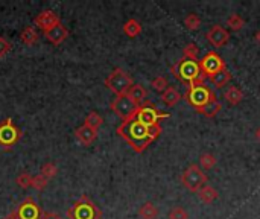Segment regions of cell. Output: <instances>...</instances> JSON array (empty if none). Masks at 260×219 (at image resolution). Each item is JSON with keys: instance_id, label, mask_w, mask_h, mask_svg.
Wrapping results in <instances>:
<instances>
[{"instance_id": "6da1fadb", "label": "cell", "mask_w": 260, "mask_h": 219, "mask_svg": "<svg viewBox=\"0 0 260 219\" xmlns=\"http://www.w3.org/2000/svg\"><path fill=\"white\" fill-rule=\"evenodd\" d=\"M116 131L136 152L140 154L145 152L146 148L158 139V136L161 134V127H146L133 117L129 120L122 122Z\"/></svg>"}, {"instance_id": "7a4b0ae2", "label": "cell", "mask_w": 260, "mask_h": 219, "mask_svg": "<svg viewBox=\"0 0 260 219\" xmlns=\"http://www.w3.org/2000/svg\"><path fill=\"white\" fill-rule=\"evenodd\" d=\"M69 219H101L102 212L99 207L87 197L82 195L69 210H67Z\"/></svg>"}, {"instance_id": "3957f363", "label": "cell", "mask_w": 260, "mask_h": 219, "mask_svg": "<svg viewBox=\"0 0 260 219\" xmlns=\"http://www.w3.org/2000/svg\"><path fill=\"white\" fill-rule=\"evenodd\" d=\"M105 85L116 96H122V95H126L129 91V88L134 85V82H133V78L123 69H114L105 78Z\"/></svg>"}, {"instance_id": "277c9868", "label": "cell", "mask_w": 260, "mask_h": 219, "mask_svg": "<svg viewBox=\"0 0 260 219\" xmlns=\"http://www.w3.org/2000/svg\"><path fill=\"white\" fill-rule=\"evenodd\" d=\"M181 183L183 186L193 194H198L207 183V175L200 168V165H190L183 174H181Z\"/></svg>"}, {"instance_id": "5b68a950", "label": "cell", "mask_w": 260, "mask_h": 219, "mask_svg": "<svg viewBox=\"0 0 260 219\" xmlns=\"http://www.w3.org/2000/svg\"><path fill=\"white\" fill-rule=\"evenodd\" d=\"M171 73L177 76L183 82H190L195 78L201 76L200 70V61H190V59H180L175 66L171 67Z\"/></svg>"}, {"instance_id": "8992f818", "label": "cell", "mask_w": 260, "mask_h": 219, "mask_svg": "<svg viewBox=\"0 0 260 219\" xmlns=\"http://www.w3.org/2000/svg\"><path fill=\"white\" fill-rule=\"evenodd\" d=\"M169 114L168 113H161L157 110V107L151 102H145L143 105H140L134 114V119H137L140 123L146 125V127H155L160 125L161 119H168Z\"/></svg>"}, {"instance_id": "52a82bcc", "label": "cell", "mask_w": 260, "mask_h": 219, "mask_svg": "<svg viewBox=\"0 0 260 219\" xmlns=\"http://www.w3.org/2000/svg\"><path fill=\"white\" fill-rule=\"evenodd\" d=\"M184 99L198 110V108L207 105L209 102L215 101L216 95H215V91H212L206 85H201V87H189L187 85L186 93H184Z\"/></svg>"}, {"instance_id": "ba28073f", "label": "cell", "mask_w": 260, "mask_h": 219, "mask_svg": "<svg viewBox=\"0 0 260 219\" xmlns=\"http://www.w3.org/2000/svg\"><path fill=\"white\" fill-rule=\"evenodd\" d=\"M110 108L125 122L134 117L139 105L128 96V95H122V96H116L114 101L110 104Z\"/></svg>"}, {"instance_id": "9c48e42d", "label": "cell", "mask_w": 260, "mask_h": 219, "mask_svg": "<svg viewBox=\"0 0 260 219\" xmlns=\"http://www.w3.org/2000/svg\"><path fill=\"white\" fill-rule=\"evenodd\" d=\"M21 137V131L15 127L12 119H5L0 122V146L11 148L14 146Z\"/></svg>"}, {"instance_id": "30bf717a", "label": "cell", "mask_w": 260, "mask_h": 219, "mask_svg": "<svg viewBox=\"0 0 260 219\" xmlns=\"http://www.w3.org/2000/svg\"><path fill=\"white\" fill-rule=\"evenodd\" d=\"M227 69V64L224 62V59L216 53V52H207L204 55V58L200 61V70H201V76L204 78H210L213 73Z\"/></svg>"}, {"instance_id": "8fae6325", "label": "cell", "mask_w": 260, "mask_h": 219, "mask_svg": "<svg viewBox=\"0 0 260 219\" xmlns=\"http://www.w3.org/2000/svg\"><path fill=\"white\" fill-rule=\"evenodd\" d=\"M15 212H17L18 219H41V215H43L40 206H38L30 197H27V198L18 206V209H17Z\"/></svg>"}, {"instance_id": "7c38bea8", "label": "cell", "mask_w": 260, "mask_h": 219, "mask_svg": "<svg viewBox=\"0 0 260 219\" xmlns=\"http://www.w3.org/2000/svg\"><path fill=\"white\" fill-rule=\"evenodd\" d=\"M59 17L53 12V11H43L40 12L35 18H34V24L37 27H40L43 32L50 30L52 27H55L56 24H59Z\"/></svg>"}, {"instance_id": "4fadbf2b", "label": "cell", "mask_w": 260, "mask_h": 219, "mask_svg": "<svg viewBox=\"0 0 260 219\" xmlns=\"http://www.w3.org/2000/svg\"><path fill=\"white\" fill-rule=\"evenodd\" d=\"M206 37H207L209 43H212L215 47H222L224 44L229 43V40H230V32H229L225 27H222L221 24H215V26H212V27L209 29V32H207Z\"/></svg>"}, {"instance_id": "5bb4252c", "label": "cell", "mask_w": 260, "mask_h": 219, "mask_svg": "<svg viewBox=\"0 0 260 219\" xmlns=\"http://www.w3.org/2000/svg\"><path fill=\"white\" fill-rule=\"evenodd\" d=\"M44 34V37H46V40L47 41H50L53 46H59L61 43H64L66 40H67V37H69V29L64 26V24H56L55 27H52L50 30H47V32H43Z\"/></svg>"}, {"instance_id": "9a60e30c", "label": "cell", "mask_w": 260, "mask_h": 219, "mask_svg": "<svg viewBox=\"0 0 260 219\" xmlns=\"http://www.w3.org/2000/svg\"><path fill=\"white\" fill-rule=\"evenodd\" d=\"M75 137L78 139V142H79L81 145L88 146V145H91V143L96 140V137H98V131H96V130L88 128L87 125H81L79 128H76V130H75Z\"/></svg>"}, {"instance_id": "2e32d148", "label": "cell", "mask_w": 260, "mask_h": 219, "mask_svg": "<svg viewBox=\"0 0 260 219\" xmlns=\"http://www.w3.org/2000/svg\"><path fill=\"white\" fill-rule=\"evenodd\" d=\"M139 107L140 105H143L145 102H146V88L143 87V85H140V84H134L131 88H129V91L126 93Z\"/></svg>"}, {"instance_id": "e0dca14e", "label": "cell", "mask_w": 260, "mask_h": 219, "mask_svg": "<svg viewBox=\"0 0 260 219\" xmlns=\"http://www.w3.org/2000/svg\"><path fill=\"white\" fill-rule=\"evenodd\" d=\"M210 81H212V84H213L216 88H222L224 85H227V84L232 81V73H230L227 69L219 70V72H216V73H213V75L210 76Z\"/></svg>"}, {"instance_id": "ac0fdd59", "label": "cell", "mask_w": 260, "mask_h": 219, "mask_svg": "<svg viewBox=\"0 0 260 219\" xmlns=\"http://www.w3.org/2000/svg\"><path fill=\"white\" fill-rule=\"evenodd\" d=\"M161 99H163V102L168 105V107H175L181 99H183V96L174 88V87H168L163 93H161Z\"/></svg>"}, {"instance_id": "d6986e66", "label": "cell", "mask_w": 260, "mask_h": 219, "mask_svg": "<svg viewBox=\"0 0 260 219\" xmlns=\"http://www.w3.org/2000/svg\"><path fill=\"white\" fill-rule=\"evenodd\" d=\"M221 110H222V104H221L218 99H215V101L209 102L207 105H204V107L198 108L197 111H198V113H201L203 116H206V117L212 119V117H215Z\"/></svg>"}, {"instance_id": "ffe728a7", "label": "cell", "mask_w": 260, "mask_h": 219, "mask_svg": "<svg viewBox=\"0 0 260 219\" xmlns=\"http://www.w3.org/2000/svg\"><path fill=\"white\" fill-rule=\"evenodd\" d=\"M225 99H227V102H229L230 105H239V104L244 101V91H242L239 87L232 85V87H229L227 91H225Z\"/></svg>"}, {"instance_id": "44dd1931", "label": "cell", "mask_w": 260, "mask_h": 219, "mask_svg": "<svg viewBox=\"0 0 260 219\" xmlns=\"http://www.w3.org/2000/svg\"><path fill=\"white\" fill-rule=\"evenodd\" d=\"M38 38H40V35H38V32H37V29H35L34 26L24 27L23 32L20 34V40H21V43L26 44V46L35 44V43L38 41Z\"/></svg>"}, {"instance_id": "7402d4cb", "label": "cell", "mask_w": 260, "mask_h": 219, "mask_svg": "<svg viewBox=\"0 0 260 219\" xmlns=\"http://www.w3.org/2000/svg\"><path fill=\"white\" fill-rule=\"evenodd\" d=\"M198 197H200V200H201L204 204H212V203H215V201L218 200L219 194H218V191H216L215 187H212V186H204V187L198 192Z\"/></svg>"}, {"instance_id": "603a6c76", "label": "cell", "mask_w": 260, "mask_h": 219, "mask_svg": "<svg viewBox=\"0 0 260 219\" xmlns=\"http://www.w3.org/2000/svg\"><path fill=\"white\" fill-rule=\"evenodd\" d=\"M142 32V24L139 20L136 18H129L125 24H123V34L129 38H134L137 37L139 34Z\"/></svg>"}, {"instance_id": "cb8c5ba5", "label": "cell", "mask_w": 260, "mask_h": 219, "mask_svg": "<svg viewBox=\"0 0 260 219\" xmlns=\"http://www.w3.org/2000/svg\"><path fill=\"white\" fill-rule=\"evenodd\" d=\"M139 216L142 219H157L158 218V209L152 203H145L139 209Z\"/></svg>"}, {"instance_id": "d4e9b609", "label": "cell", "mask_w": 260, "mask_h": 219, "mask_svg": "<svg viewBox=\"0 0 260 219\" xmlns=\"http://www.w3.org/2000/svg\"><path fill=\"white\" fill-rule=\"evenodd\" d=\"M102 123H104V119H102V116H101L99 113H96V111L88 113L87 117H85V120H84V125H87L88 128L96 130V131L102 127Z\"/></svg>"}, {"instance_id": "484cf974", "label": "cell", "mask_w": 260, "mask_h": 219, "mask_svg": "<svg viewBox=\"0 0 260 219\" xmlns=\"http://www.w3.org/2000/svg\"><path fill=\"white\" fill-rule=\"evenodd\" d=\"M227 24H229V27H230L232 30L239 32V30H242V29H244V26H245V20L242 18V15H239V14L233 12V14H230V15H229V18H227Z\"/></svg>"}, {"instance_id": "4316f807", "label": "cell", "mask_w": 260, "mask_h": 219, "mask_svg": "<svg viewBox=\"0 0 260 219\" xmlns=\"http://www.w3.org/2000/svg\"><path fill=\"white\" fill-rule=\"evenodd\" d=\"M198 46L195 43H187L183 49V59H190V61H198Z\"/></svg>"}, {"instance_id": "83f0119b", "label": "cell", "mask_w": 260, "mask_h": 219, "mask_svg": "<svg viewBox=\"0 0 260 219\" xmlns=\"http://www.w3.org/2000/svg\"><path fill=\"white\" fill-rule=\"evenodd\" d=\"M216 163H218V159H216L213 154H210V152H204V154H201V157H200V165H201L204 169H212V168L216 166Z\"/></svg>"}, {"instance_id": "f1b7e54d", "label": "cell", "mask_w": 260, "mask_h": 219, "mask_svg": "<svg viewBox=\"0 0 260 219\" xmlns=\"http://www.w3.org/2000/svg\"><path fill=\"white\" fill-rule=\"evenodd\" d=\"M184 26H186L187 29H190V30H197V29H200V26H201V18H200L195 12H192V14H189V15L184 18Z\"/></svg>"}, {"instance_id": "f546056e", "label": "cell", "mask_w": 260, "mask_h": 219, "mask_svg": "<svg viewBox=\"0 0 260 219\" xmlns=\"http://www.w3.org/2000/svg\"><path fill=\"white\" fill-rule=\"evenodd\" d=\"M56 174H58V168H56L53 163H46V165H43L41 169H40V175H43V177L47 178V180L53 178Z\"/></svg>"}, {"instance_id": "4dcf8cb0", "label": "cell", "mask_w": 260, "mask_h": 219, "mask_svg": "<svg viewBox=\"0 0 260 219\" xmlns=\"http://www.w3.org/2000/svg\"><path fill=\"white\" fill-rule=\"evenodd\" d=\"M32 181H34V177H32V175H29L27 172L20 174V175L15 178L17 186H18V187H21V189H29V187H32Z\"/></svg>"}, {"instance_id": "1f68e13d", "label": "cell", "mask_w": 260, "mask_h": 219, "mask_svg": "<svg viewBox=\"0 0 260 219\" xmlns=\"http://www.w3.org/2000/svg\"><path fill=\"white\" fill-rule=\"evenodd\" d=\"M168 219H189V213H187L183 207L175 206V207H172V209L169 210Z\"/></svg>"}, {"instance_id": "d6a6232c", "label": "cell", "mask_w": 260, "mask_h": 219, "mask_svg": "<svg viewBox=\"0 0 260 219\" xmlns=\"http://www.w3.org/2000/svg\"><path fill=\"white\" fill-rule=\"evenodd\" d=\"M151 85L154 87V90H157V91L163 93V91L169 87V82H168V79H166L165 76H157L155 79H152Z\"/></svg>"}, {"instance_id": "836d02e7", "label": "cell", "mask_w": 260, "mask_h": 219, "mask_svg": "<svg viewBox=\"0 0 260 219\" xmlns=\"http://www.w3.org/2000/svg\"><path fill=\"white\" fill-rule=\"evenodd\" d=\"M47 181H49L47 178H44L43 175H40V174H38V175H35V177H34L32 187H34L35 191H43V189L47 186Z\"/></svg>"}, {"instance_id": "e575fe53", "label": "cell", "mask_w": 260, "mask_h": 219, "mask_svg": "<svg viewBox=\"0 0 260 219\" xmlns=\"http://www.w3.org/2000/svg\"><path fill=\"white\" fill-rule=\"evenodd\" d=\"M9 50H11V43L5 37H0V58L6 56Z\"/></svg>"}, {"instance_id": "d590c367", "label": "cell", "mask_w": 260, "mask_h": 219, "mask_svg": "<svg viewBox=\"0 0 260 219\" xmlns=\"http://www.w3.org/2000/svg\"><path fill=\"white\" fill-rule=\"evenodd\" d=\"M41 219H62L58 213H53V212H43Z\"/></svg>"}, {"instance_id": "8d00e7d4", "label": "cell", "mask_w": 260, "mask_h": 219, "mask_svg": "<svg viewBox=\"0 0 260 219\" xmlns=\"http://www.w3.org/2000/svg\"><path fill=\"white\" fill-rule=\"evenodd\" d=\"M3 219H18V216H17V212H12V213H9L8 216H5Z\"/></svg>"}, {"instance_id": "74e56055", "label": "cell", "mask_w": 260, "mask_h": 219, "mask_svg": "<svg viewBox=\"0 0 260 219\" xmlns=\"http://www.w3.org/2000/svg\"><path fill=\"white\" fill-rule=\"evenodd\" d=\"M256 139H257V140L260 142V128H257V130H256Z\"/></svg>"}, {"instance_id": "f35d334b", "label": "cell", "mask_w": 260, "mask_h": 219, "mask_svg": "<svg viewBox=\"0 0 260 219\" xmlns=\"http://www.w3.org/2000/svg\"><path fill=\"white\" fill-rule=\"evenodd\" d=\"M256 41H257V43L260 44V30H257V32H256Z\"/></svg>"}]
</instances>
